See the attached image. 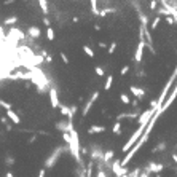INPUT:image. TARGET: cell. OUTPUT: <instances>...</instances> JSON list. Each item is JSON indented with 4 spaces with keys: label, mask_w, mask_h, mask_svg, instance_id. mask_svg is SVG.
<instances>
[{
    "label": "cell",
    "mask_w": 177,
    "mask_h": 177,
    "mask_svg": "<svg viewBox=\"0 0 177 177\" xmlns=\"http://www.w3.org/2000/svg\"><path fill=\"white\" fill-rule=\"evenodd\" d=\"M62 152H64V147H62V145H61V147H56L54 150H53L48 156H46V160H45V163H43L45 169H48V167H54L56 164H58Z\"/></svg>",
    "instance_id": "1"
},
{
    "label": "cell",
    "mask_w": 177,
    "mask_h": 177,
    "mask_svg": "<svg viewBox=\"0 0 177 177\" xmlns=\"http://www.w3.org/2000/svg\"><path fill=\"white\" fill-rule=\"evenodd\" d=\"M31 78L34 80L35 85H39V91L43 93L46 88H48V80H46V77L43 75V72L42 70H32L31 72Z\"/></svg>",
    "instance_id": "2"
},
{
    "label": "cell",
    "mask_w": 177,
    "mask_h": 177,
    "mask_svg": "<svg viewBox=\"0 0 177 177\" xmlns=\"http://www.w3.org/2000/svg\"><path fill=\"white\" fill-rule=\"evenodd\" d=\"M56 129L58 131H62V134L64 133H70L72 129H73V121L72 120H61V121H58L56 123Z\"/></svg>",
    "instance_id": "3"
},
{
    "label": "cell",
    "mask_w": 177,
    "mask_h": 177,
    "mask_svg": "<svg viewBox=\"0 0 177 177\" xmlns=\"http://www.w3.org/2000/svg\"><path fill=\"white\" fill-rule=\"evenodd\" d=\"M48 96H50V104H51V107L53 109H58L61 104H59V97H58V89H56L54 86H51L50 88V91H48Z\"/></svg>",
    "instance_id": "4"
},
{
    "label": "cell",
    "mask_w": 177,
    "mask_h": 177,
    "mask_svg": "<svg viewBox=\"0 0 177 177\" xmlns=\"http://www.w3.org/2000/svg\"><path fill=\"white\" fill-rule=\"evenodd\" d=\"M97 96H99V93L96 91V93H93V94H91L89 101H86V104H85V109H83V112H81V115H83V117H86V115L89 113V110H91V107L94 105V102L97 101Z\"/></svg>",
    "instance_id": "5"
},
{
    "label": "cell",
    "mask_w": 177,
    "mask_h": 177,
    "mask_svg": "<svg viewBox=\"0 0 177 177\" xmlns=\"http://www.w3.org/2000/svg\"><path fill=\"white\" fill-rule=\"evenodd\" d=\"M8 39H13V42H18L19 39H24V32H21V31H18V29H14V27H11L10 29V32H8Z\"/></svg>",
    "instance_id": "6"
},
{
    "label": "cell",
    "mask_w": 177,
    "mask_h": 177,
    "mask_svg": "<svg viewBox=\"0 0 177 177\" xmlns=\"http://www.w3.org/2000/svg\"><path fill=\"white\" fill-rule=\"evenodd\" d=\"M144 35H142V39L141 42H139V46H137V50H136V56H134V61L136 62H141L142 61V54H144Z\"/></svg>",
    "instance_id": "7"
},
{
    "label": "cell",
    "mask_w": 177,
    "mask_h": 177,
    "mask_svg": "<svg viewBox=\"0 0 177 177\" xmlns=\"http://www.w3.org/2000/svg\"><path fill=\"white\" fill-rule=\"evenodd\" d=\"M6 117L10 118V120H11V123H14V125H19V123H21V118H19V115H18L13 109L6 112Z\"/></svg>",
    "instance_id": "8"
},
{
    "label": "cell",
    "mask_w": 177,
    "mask_h": 177,
    "mask_svg": "<svg viewBox=\"0 0 177 177\" xmlns=\"http://www.w3.org/2000/svg\"><path fill=\"white\" fill-rule=\"evenodd\" d=\"M27 34H29V37H32V39H39V37L42 35V31H40V27L32 26V27H29V31H27Z\"/></svg>",
    "instance_id": "9"
},
{
    "label": "cell",
    "mask_w": 177,
    "mask_h": 177,
    "mask_svg": "<svg viewBox=\"0 0 177 177\" xmlns=\"http://www.w3.org/2000/svg\"><path fill=\"white\" fill-rule=\"evenodd\" d=\"M131 93H133L136 97H139V99H142L145 96V91L142 88H137V86H131Z\"/></svg>",
    "instance_id": "10"
},
{
    "label": "cell",
    "mask_w": 177,
    "mask_h": 177,
    "mask_svg": "<svg viewBox=\"0 0 177 177\" xmlns=\"http://www.w3.org/2000/svg\"><path fill=\"white\" fill-rule=\"evenodd\" d=\"M104 131H105V128L104 126H97V125L88 128V134H97V133H104Z\"/></svg>",
    "instance_id": "11"
},
{
    "label": "cell",
    "mask_w": 177,
    "mask_h": 177,
    "mask_svg": "<svg viewBox=\"0 0 177 177\" xmlns=\"http://www.w3.org/2000/svg\"><path fill=\"white\" fill-rule=\"evenodd\" d=\"M18 23V18L16 16H8L6 19L3 21V24H6V26H14Z\"/></svg>",
    "instance_id": "12"
},
{
    "label": "cell",
    "mask_w": 177,
    "mask_h": 177,
    "mask_svg": "<svg viewBox=\"0 0 177 177\" xmlns=\"http://www.w3.org/2000/svg\"><path fill=\"white\" fill-rule=\"evenodd\" d=\"M113 150H107L105 153H104V158H102V161H104V163H109L110 160H112V158H113Z\"/></svg>",
    "instance_id": "13"
},
{
    "label": "cell",
    "mask_w": 177,
    "mask_h": 177,
    "mask_svg": "<svg viewBox=\"0 0 177 177\" xmlns=\"http://www.w3.org/2000/svg\"><path fill=\"white\" fill-rule=\"evenodd\" d=\"M112 131H113V134H120V133H121V123H120V121H115L113 128H112Z\"/></svg>",
    "instance_id": "14"
},
{
    "label": "cell",
    "mask_w": 177,
    "mask_h": 177,
    "mask_svg": "<svg viewBox=\"0 0 177 177\" xmlns=\"http://www.w3.org/2000/svg\"><path fill=\"white\" fill-rule=\"evenodd\" d=\"M83 51H85V53L89 56V58H94V51H93L88 45H83Z\"/></svg>",
    "instance_id": "15"
},
{
    "label": "cell",
    "mask_w": 177,
    "mask_h": 177,
    "mask_svg": "<svg viewBox=\"0 0 177 177\" xmlns=\"http://www.w3.org/2000/svg\"><path fill=\"white\" fill-rule=\"evenodd\" d=\"M39 5H40V8H42L43 13H48V2H45V0H40Z\"/></svg>",
    "instance_id": "16"
},
{
    "label": "cell",
    "mask_w": 177,
    "mask_h": 177,
    "mask_svg": "<svg viewBox=\"0 0 177 177\" xmlns=\"http://www.w3.org/2000/svg\"><path fill=\"white\" fill-rule=\"evenodd\" d=\"M112 81H113V77H112V75H109V77H107V81H105V85H104V89H105V91H109V89H110V86H112Z\"/></svg>",
    "instance_id": "17"
},
{
    "label": "cell",
    "mask_w": 177,
    "mask_h": 177,
    "mask_svg": "<svg viewBox=\"0 0 177 177\" xmlns=\"http://www.w3.org/2000/svg\"><path fill=\"white\" fill-rule=\"evenodd\" d=\"M0 107H3V109H5L6 112L13 109V107H11V104H8V102H5L3 99H0Z\"/></svg>",
    "instance_id": "18"
},
{
    "label": "cell",
    "mask_w": 177,
    "mask_h": 177,
    "mask_svg": "<svg viewBox=\"0 0 177 177\" xmlns=\"http://www.w3.org/2000/svg\"><path fill=\"white\" fill-rule=\"evenodd\" d=\"M46 37H48V40H54V31L51 27H46Z\"/></svg>",
    "instance_id": "19"
},
{
    "label": "cell",
    "mask_w": 177,
    "mask_h": 177,
    "mask_svg": "<svg viewBox=\"0 0 177 177\" xmlns=\"http://www.w3.org/2000/svg\"><path fill=\"white\" fill-rule=\"evenodd\" d=\"M5 164H6V166H13V164H14V156L8 155V156L5 158Z\"/></svg>",
    "instance_id": "20"
},
{
    "label": "cell",
    "mask_w": 177,
    "mask_h": 177,
    "mask_svg": "<svg viewBox=\"0 0 177 177\" xmlns=\"http://www.w3.org/2000/svg\"><path fill=\"white\" fill-rule=\"evenodd\" d=\"M166 148V144H158L155 148H153V153H156V152H161V150H164Z\"/></svg>",
    "instance_id": "21"
},
{
    "label": "cell",
    "mask_w": 177,
    "mask_h": 177,
    "mask_svg": "<svg viewBox=\"0 0 177 177\" xmlns=\"http://www.w3.org/2000/svg\"><path fill=\"white\" fill-rule=\"evenodd\" d=\"M94 70H96V75H101V77H102V75H104V73H105L104 67H101V66H97V67H96Z\"/></svg>",
    "instance_id": "22"
},
{
    "label": "cell",
    "mask_w": 177,
    "mask_h": 177,
    "mask_svg": "<svg viewBox=\"0 0 177 177\" xmlns=\"http://www.w3.org/2000/svg\"><path fill=\"white\" fill-rule=\"evenodd\" d=\"M62 139H64V142L69 145V144H70V133H64V134H62Z\"/></svg>",
    "instance_id": "23"
},
{
    "label": "cell",
    "mask_w": 177,
    "mask_h": 177,
    "mask_svg": "<svg viewBox=\"0 0 177 177\" xmlns=\"http://www.w3.org/2000/svg\"><path fill=\"white\" fill-rule=\"evenodd\" d=\"M96 177H107V174H105V171L102 169V167L99 166V171H97V175Z\"/></svg>",
    "instance_id": "24"
},
{
    "label": "cell",
    "mask_w": 177,
    "mask_h": 177,
    "mask_svg": "<svg viewBox=\"0 0 177 177\" xmlns=\"http://www.w3.org/2000/svg\"><path fill=\"white\" fill-rule=\"evenodd\" d=\"M120 99H121L123 104H129V97H128L126 94H121V96H120Z\"/></svg>",
    "instance_id": "25"
},
{
    "label": "cell",
    "mask_w": 177,
    "mask_h": 177,
    "mask_svg": "<svg viewBox=\"0 0 177 177\" xmlns=\"http://www.w3.org/2000/svg\"><path fill=\"white\" fill-rule=\"evenodd\" d=\"M160 21H161V18H155V21H153V24H152V29H155V27L160 24Z\"/></svg>",
    "instance_id": "26"
},
{
    "label": "cell",
    "mask_w": 177,
    "mask_h": 177,
    "mask_svg": "<svg viewBox=\"0 0 177 177\" xmlns=\"http://www.w3.org/2000/svg\"><path fill=\"white\" fill-rule=\"evenodd\" d=\"M115 50H117V43H115V42H113V43H112V45H110V48H109V53H110V54H112V53H113V51H115Z\"/></svg>",
    "instance_id": "27"
},
{
    "label": "cell",
    "mask_w": 177,
    "mask_h": 177,
    "mask_svg": "<svg viewBox=\"0 0 177 177\" xmlns=\"http://www.w3.org/2000/svg\"><path fill=\"white\" fill-rule=\"evenodd\" d=\"M39 177H46V171H45V167L39 171Z\"/></svg>",
    "instance_id": "28"
},
{
    "label": "cell",
    "mask_w": 177,
    "mask_h": 177,
    "mask_svg": "<svg viewBox=\"0 0 177 177\" xmlns=\"http://www.w3.org/2000/svg\"><path fill=\"white\" fill-rule=\"evenodd\" d=\"M128 70H129V66H125V67L121 69V72H120V73H121V75H125V73H128Z\"/></svg>",
    "instance_id": "29"
},
{
    "label": "cell",
    "mask_w": 177,
    "mask_h": 177,
    "mask_svg": "<svg viewBox=\"0 0 177 177\" xmlns=\"http://www.w3.org/2000/svg\"><path fill=\"white\" fill-rule=\"evenodd\" d=\"M61 58H62V61H64V62H66V64H69V59H67V56H66V54H64V53L61 54Z\"/></svg>",
    "instance_id": "30"
},
{
    "label": "cell",
    "mask_w": 177,
    "mask_h": 177,
    "mask_svg": "<svg viewBox=\"0 0 177 177\" xmlns=\"http://www.w3.org/2000/svg\"><path fill=\"white\" fill-rule=\"evenodd\" d=\"M5 177H14V175H13V172H6V174H5Z\"/></svg>",
    "instance_id": "31"
}]
</instances>
